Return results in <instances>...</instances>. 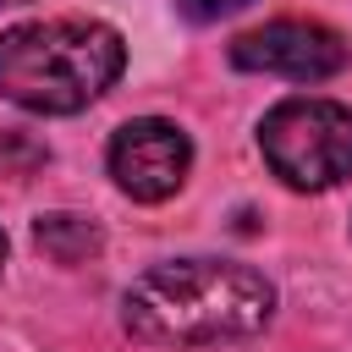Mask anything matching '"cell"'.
<instances>
[{"instance_id":"6da1fadb","label":"cell","mask_w":352,"mask_h":352,"mask_svg":"<svg viewBox=\"0 0 352 352\" xmlns=\"http://www.w3.org/2000/svg\"><path fill=\"white\" fill-rule=\"evenodd\" d=\"M126 330L160 346H204L236 341L270 324L275 286L231 258H170L138 275L121 297Z\"/></svg>"},{"instance_id":"7a4b0ae2","label":"cell","mask_w":352,"mask_h":352,"mask_svg":"<svg viewBox=\"0 0 352 352\" xmlns=\"http://www.w3.org/2000/svg\"><path fill=\"white\" fill-rule=\"evenodd\" d=\"M121 33L94 16H50L0 33V99L38 116H72L94 104L121 77Z\"/></svg>"},{"instance_id":"3957f363","label":"cell","mask_w":352,"mask_h":352,"mask_svg":"<svg viewBox=\"0 0 352 352\" xmlns=\"http://www.w3.org/2000/svg\"><path fill=\"white\" fill-rule=\"evenodd\" d=\"M258 148L286 187H336L352 176V110L336 99H280L258 126Z\"/></svg>"},{"instance_id":"277c9868","label":"cell","mask_w":352,"mask_h":352,"mask_svg":"<svg viewBox=\"0 0 352 352\" xmlns=\"http://www.w3.org/2000/svg\"><path fill=\"white\" fill-rule=\"evenodd\" d=\"M346 38L324 22H297V16H280V22H264L253 33H242L231 44V60L242 72H275V77H297V82H319V77H336L346 66Z\"/></svg>"},{"instance_id":"5b68a950","label":"cell","mask_w":352,"mask_h":352,"mask_svg":"<svg viewBox=\"0 0 352 352\" xmlns=\"http://www.w3.org/2000/svg\"><path fill=\"white\" fill-rule=\"evenodd\" d=\"M187 165H192L187 132H176V126L160 121V116L126 121V126L110 138V176H116V187L132 192L138 204L170 198V192L187 182Z\"/></svg>"},{"instance_id":"8992f818","label":"cell","mask_w":352,"mask_h":352,"mask_svg":"<svg viewBox=\"0 0 352 352\" xmlns=\"http://www.w3.org/2000/svg\"><path fill=\"white\" fill-rule=\"evenodd\" d=\"M33 242L55 264H82V258L99 253V226L82 220V214H38L33 220Z\"/></svg>"},{"instance_id":"52a82bcc","label":"cell","mask_w":352,"mask_h":352,"mask_svg":"<svg viewBox=\"0 0 352 352\" xmlns=\"http://www.w3.org/2000/svg\"><path fill=\"white\" fill-rule=\"evenodd\" d=\"M50 160V148L44 143H33L28 132H0V176H28V170H38Z\"/></svg>"},{"instance_id":"ba28073f","label":"cell","mask_w":352,"mask_h":352,"mask_svg":"<svg viewBox=\"0 0 352 352\" xmlns=\"http://www.w3.org/2000/svg\"><path fill=\"white\" fill-rule=\"evenodd\" d=\"M248 0H182V11L187 16H198V22H214V16H231V11H242Z\"/></svg>"},{"instance_id":"9c48e42d","label":"cell","mask_w":352,"mask_h":352,"mask_svg":"<svg viewBox=\"0 0 352 352\" xmlns=\"http://www.w3.org/2000/svg\"><path fill=\"white\" fill-rule=\"evenodd\" d=\"M0 270H6V231H0Z\"/></svg>"},{"instance_id":"30bf717a","label":"cell","mask_w":352,"mask_h":352,"mask_svg":"<svg viewBox=\"0 0 352 352\" xmlns=\"http://www.w3.org/2000/svg\"><path fill=\"white\" fill-rule=\"evenodd\" d=\"M0 6H22V0H0Z\"/></svg>"}]
</instances>
